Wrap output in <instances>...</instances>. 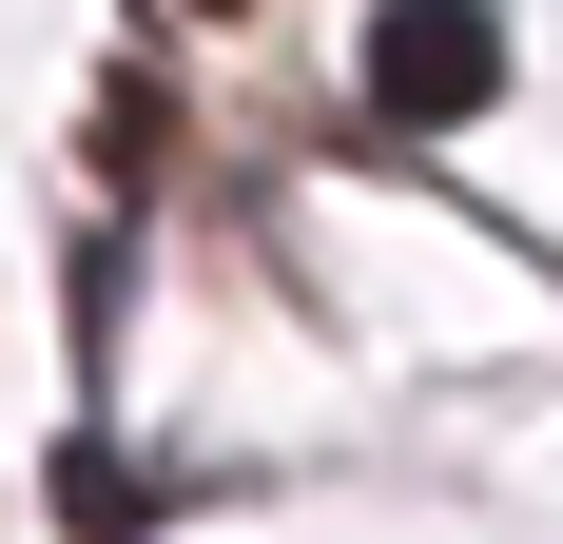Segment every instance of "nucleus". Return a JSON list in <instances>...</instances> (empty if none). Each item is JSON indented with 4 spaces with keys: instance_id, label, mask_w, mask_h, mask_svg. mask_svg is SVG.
Wrapping results in <instances>:
<instances>
[{
    "instance_id": "1",
    "label": "nucleus",
    "mask_w": 563,
    "mask_h": 544,
    "mask_svg": "<svg viewBox=\"0 0 563 544\" xmlns=\"http://www.w3.org/2000/svg\"><path fill=\"white\" fill-rule=\"evenodd\" d=\"M350 78H369L389 137H466V117L506 98V0H369Z\"/></svg>"
},
{
    "instance_id": "2",
    "label": "nucleus",
    "mask_w": 563,
    "mask_h": 544,
    "mask_svg": "<svg viewBox=\"0 0 563 544\" xmlns=\"http://www.w3.org/2000/svg\"><path fill=\"white\" fill-rule=\"evenodd\" d=\"M195 20H233V0H195Z\"/></svg>"
}]
</instances>
